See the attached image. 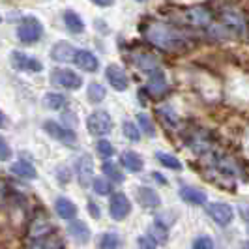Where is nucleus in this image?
Masks as SVG:
<instances>
[{
	"label": "nucleus",
	"instance_id": "nucleus-1",
	"mask_svg": "<svg viewBox=\"0 0 249 249\" xmlns=\"http://www.w3.org/2000/svg\"><path fill=\"white\" fill-rule=\"evenodd\" d=\"M144 36L150 43L158 45L160 49L165 51H176L184 45V37L182 34L175 30L171 25H165V23H158V21H152L148 25L142 28Z\"/></svg>",
	"mask_w": 249,
	"mask_h": 249
},
{
	"label": "nucleus",
	"instance_id": "nucleus-2",
	"mask_svg": "<svg viewBox=\"0 0 249 249\" xmlns=\"http://www.w3.org/2000/svg\"><path fill=\"white\" fill-rule=\"evenodd\" d=\"M43 36V26L36 17H25L19 26H17V37L23 43H36L39 37Z\"/></svg>",
	"mask_w": 249,
	"mask_h": 249
},
{
	"label": "nucleus",
	"instance_id": "nucleus-3",
	"mask_svg": "<svg viewBox=\"0 0 249 249\" xmlns=\"http://www.w3.org/2000/svg\"><path fill=\"white\" fill-rule=\"evenodd\" d=\"M87 127L90 135H96V137H103L107 133H111L112 129V120L109 116V112L105 111H96L88 116Z\"/></svg>",
	"mask_w": 249,
	"mask_h": 249
},
{
	"label": "nucleus",
	"instance_id": "nucleus-4",
	"mask_svg": "<svg viewBox=\"0 0 249 249\" xmlns=\"http://www.w3.org/2000/svg\"><path fill=\"white\" fill-rule=\"evenodd\" d=\"M51 83L54 87L77 90V88H81V85H83V79L77 73H73V71H70V70H54L51 73Z\"/></svg>",
	"mask_w": 249,
	"mask_h": 249
},
{
	"label": "nucleus",
	"instance_id": "nucleus-5",
	"mask_svg": "<svg viewBox=\"0 0 249 249\" xmlns=\"http://www.w3.org/2000/svg\"><path fill=\"white\" fill-rule=\"evenodd\" d=\"M10 60H12V66L15 70H19V71H32V73H39L41 70H43V66L39 60L36 58H32V56H28L25 53H21V51H13L12 56H10Z\"/></svg>",
	"mask_w": 249,
	"mask_h": 249
},
{
	"label": "nucleus",
	"instance_id": "nucleus-6",
	"mask_svg": "<svg viewBox=\"0 0 249 249\" xmlns=\"http://www.w3.org/2000/svg\"><path fill=\"white\" fill-rule=\"evenodd\" d=\"M43 129H45L53 139L60 141L62 144H68V146H73L75 141H77L73 131H71V129H68V127H64V125H60L58 122L47 120V122L43 124Z\"/></svg>",
	"mask_w": 249,
	"mask_h": 249
},
{
	"label": "nucleus",
	"instance_id": "nucleus-7",
	"mask_svg": "<svg viewBox=\"0 0 249 249\" xmlns=\"http://www.w3.org/2000/svg\"><path fill=\"white\" fill-rule=\"evenodd\" d=\"M109 212H111L112 219L122 221L131 212V202L124 193H114L111 197V202H109Z\"/></svg>",
	"mask_w": 249,
	"mask_h": 249
},
{
	"label": "nucleus",
	"instance_id": "nucleus-8",
	"mask_svg": "<svg viewBox=\"0 0 249 249\" xmlns=\"http://www.w3.org/2000/svg\"><path fill=\"white\" fill-rule=\"evenodd\" d=\"M208 215H210L217 225L227 227V225H231V221H232L234 212H232V208H231L229 204H225V202H212V204H208Z\"/></svg>",
	"mask_w": 249,
	"mask_h": 249
},
{
	"label": "nucleus",
	"instance_id": "nucleus-9",
	"mask_svg": "<svg viewBox=\"0 0 249 249\" xmlns=\"http://www.w3.org/2000/svg\"><path fill=\"white\" fill-rule=\"evenodd\" d=\"M105 77H107L109 85H111L114 90H120V92H124L125 88H127V85H129V79H127L125 71L120 68V66H116V64L107 66V70H105Z\"/></svg>",
	"mask_w": 249,
	"mask_h": 249
},
{
	"label": "nucleus",
	"instance_id": "nucleus-10",
	"mask_svg": "<svg viewBox=\"0 0 249 249\" xmlns=\"http://www.w3.org/2000/svg\"><path fill=\"white\" fill-rule=\"evenodd\" d=\"M94 167H92V158L90 156H81L79 161H77V178H79V184L83 187H88L90 182H94Z\"/></svg>",
	"mask_w": 249,
	"mask_h": 249
},
{
	"label": "nucleus",
	"instance_id": "nucleus-11",
	"mask_svg": "<svg viewBox=\"0 0 249 249\" xmlns=\"http://www.w3.org/2000/svg\"><path fill=\"white\" fill-rule=\"evenodd\" d=\"M73 62H75V66H79L81 70L90 71V73L98 71V68H100V62H98L96 54H92L90 51H85V49H77Z\"/></svg>",
	"mask_w": 249,
	"mask_h": 249
},
{
	"label": "nucleus",
	"instance_id": "nucleus-12",
	"mask_svg": "<svg viewBox=\"0 0 249 249\" xmlns=\"http://www.w3.org/2000/svg\"><path fill=\"white\" fill-rule=\"evenodd\" d=\"M75 53H77V49H73L70 43L60 41V43H56V45L53 47L51 56H53V60H56V62H73Z\"/></svg>",
	"mask_w": 249,
	"mask_h": 249
},
{
	"label": "nucleus",
	"instance_id": "nucleus-13",
	"mask_svg": "<svg viewBox=\"0 0 249 249\" xmlns=\"http://www.w3.org/2000/svg\"><path fill=\"white\" fill-rule=\"evenodd\" d=\"M148 90L156 96H161L163 92L167 90V79L160 68H154L152 73L148 77Z\"/></svg>",
	"mask_w": 249,
	"mask_h": 249
},
{
	"label": "nucleus",
	"instance_id": "nucleus-14",
	"mask_svg": "<svg viewBox=\"0 0 249 249\" xmlns=\"http://www.w3.org/2000/svg\"><path fill=\"white\" fill-rule=\"evenodd\" d=\"M137 200L142 208H158V206L161 204L160 195H158L154 189H150V187H139Z\"/></svg>",
	"mask_w": 249,
	"mask_h": 249
},
{
	"label": "nucleus",
	"instance_id": "nucleus-15",
	"mask_svg": "<svg viewBox=\"0 0 249 249\" xmlns=\"http://www.w3.org/2000/svg\"><path fill=\"white\" fill-rule=\"evenodd\" d=\"M187 19H189V23H191V25L206 26V25H210L212 15H210V12H208L206 8L197 6V8H189V10H187Z\"/></svg>",
	"mask_w": 249,
	"mask_h": 249
},
{
	"label": "nucleus",
	"instance_id": "nucleus-16",
	"mask_svg": "<svg viewBox=\"0 0 249 249\" xmlns=\"http://www.w3.org/2000/svg\"><path fill=\"white\" fill-rule=\"evenodd\" d=\"M180 197L186 200L187 204H195V206H200V204H206V193L204 191H200L197 187H182L180 189Z\"/></svg>",
	"mask_w": 249,
	"mask_h": 249
},
{
	"label": "nucleus",
	"instance_id": "nucleus-17",
	"mask_svg": "<svg viewBox=\"0 0 249 249\" xmlns=\"http://www.w3.org/2000/svg\"><path fill=\"white\" fill-rule=\"evenodd\" d=\"M51 229V223H49V217H47V213H39L36 215L34 219H32V225H30V236L34 238H41V236H47Z\"/></svg>",
	"mask_w": 249,
	"mask_h": 249
},
{
	"label": "nucleus",
	"instance_id": "nucleus-18",
	"mask_svg": "<svg viewBox=\"0 0 249 249\" xmlns=\"http://www.w3.org/2000/svg\"><path fill=\"white\" fill-rule=\"evenodd\" d=\"M54 208H56V213H58L62 219H66V221H73V217L77 215V206H75L70 199H66V197L56 199Z\"/></svg>",
	"mask_w": 249,
	"mask_h": 249
},
{
	"label": "nucleus",
	"instance_id": "nucleus-19",
	"mask_svg": "<svg viewBox=\"0 0 249 249\" xmlns=\"http://www.w3.org/2000/svg\"><path fill=\"white\" fill-rule=\"evenodd\" d=\"M223 25L231 30H234L236 34H244V30H246V21L238 12H225Z\"/></svg>",
	"mask_w": 249,
	"mask_h": 249
},
{
	"label": "nucleus",
	"instance_id": "nucleus-20",
	"mask_svg": "<svg viewBox=\"0 0 249 249\" xmlns=\"http://www.w3.org/2000/svg\"><path fill=\"white\" fill-rule=\"evenodd\" d=\"M68 232L71 234L75 242H79V244H87L88 240H90V231H88V227L83 221H71L70 227H68Z\"/></svg>",
	"mask_w": 249,
	"mask_h": 249
},
{
	"label": "nucleus",
	"instance_id": "nucleus-21",
	"mask_svg": "<svg viewBox=\"0 0 249 249\" xmlns=\"http://www.w3.org/2000/svg\"><path fill=\"white\" fill-rule=\"evenodd\" d=\"M28 249H62V240L54 234H47V236L36 238Z\"/></svg>",
	"mask_w": 249,
	"mask_h": 249
},
{
	"label": "nucleus",
	"instance_id": "nucleus-22",
	"mask_svg": "<svg viewBox=\"0 0 249 249\" xmlns=\"http://www.w3.org/2000/svg\"><path fill=\"white\" fill-rule=\"evenodd\" d=\"M12 171L15 176H21V178H26V180H36L37 173L34 169V165H30L28 161H17L12 165Z\"/></svg>",
	"mask_w": 249,
	"mask_h": 249
},
{
	"label": "nucleus",
	"instance_id": "nucleus-23",
	"mask_svg": "<svg viewBox=\"0 0 249 249\" xmlns=\"http://www.w3.org/2000/svg\"><path fill=\"white\" fill-rule=\"evenodd\" d=\"M122 165H124L127 171H131V173H139L142 167H144V161H142V158L139 156V154H135V152H124L122 154Z\"/></svg>",
	"mask_w": 249,
	"mask_h": 249
},
{
	"label": "nucleus",
	"instance_id": "nucleus-24",
	"mask_svg": "<svg viewBox=\"0 0 249 249\" xmlns=\"http://www.w3.org/2000/svg\"><path fill=\"white\" fill-rule=\"evenodd\" d=\"M64 23H66V26H68V30L73 32V34H81V32L85 30L83 19H81L75 12H71V10H68V12L64 13Z\"/></svg>",
	"mask_w": 249,
	"mask_h": 249
},
{
	"label": "nucleus",
	"instance_id": "nucleus-25",
	"mask_svg": "<svg viewBox=\"0 0 249 249\" xmlns=\"http://www.w3.org/2000/svg\"><path fill=\"white\" fill-rule=\"evenodd\" d=\"M43 103L49 109H53V111H60V109H64L68 105V98L62 96V94H58V92H49V94H45Z\"/></svg>",
	"mask_w": 249,
	"mask_h": 249
},
{
	"label": "nucleus",
	"instance_id": "nucleus-26",
	"mask_svg": "<svg viewBox=\"0 0 249 249\" xmlns=\"http://www.w3.org/2000/svg\"><path fill=\"white\" fill-rule=\"evenodd\" d=\"M105 96H107V92H105L103 85H100V83H90L88 85V101L90 103H101L105 100Z\"/></svg>",
	"mask_w": 249,
	"mask_h": 249
},
{
	"label": "nucleus",
	"instance_id": "nucleus-27",
	"mask_svg": "<svg viewBox=\"0 0 249 249\" xmlns=\"http://www.w3.org/2000/svg\"><path fill=\"white\" fill-rule=\"evenodd\" d=\"M101 171H103L105 175L109 176L112 182H118V184H122V182H124V175L120 173V169H118L114 163L105 161L103 165H101Z\"/></svg>",
	"mask_w": 249,
	"mask_h": 249
},
{
	"label": "nucleus",
	"instance_id": "nucleus-28",
	"mask_svg": "<svg viewBox=\"0 0 249 249\" xmlns=\"http://www.w3.org/2000/svg\"><path fill=\"white\" fill-rule=\"evenodd\" d=\"M156 158H158V160H160V163H161L163 167H167V169H175V171L182 169V163H180V160H176L175 156H171V154L158 152V154H156Z\"/></svg>",
	"mask_w": 249,
	"mask_h": 249
},
{
	"label": "nucleus",
	"instance_id": "nucleus-29",
	"mask_svg": "<svg viewBox=\"0 0 249 249\" xmlns=\"http://www.w3.org/2000/svg\"><path fill=\"white\" fill-rule=\"evenodd\" d=\"M120 238L116 232H105L100 240V249H118Z\"/></svg>",
	"mask_w": 249,
	"mask_h": 249
},
{
	"label": "nucleus",
	"instance_id": "nucleus-30",
	"mask_svg": "<svg viewBox=\"0 0 249 249\" xmlns=\"http://www.w3.org/2000/svg\"><path fill=\"white\" fill-rule=\"evenodd\" d=\"M150 236L154 238V240H158V242H165L167 240V227L158 219L154 227L150 229Z\"/></svg>",
	"mask_w": 249,
	"mask_h": 249
},
{
	"label": "nucleus",
	"instance_id": "nucleus-31",
	"mask_svg": "<svg viewBox=\"0 0 249 249\" xmlns=\"http://www.w3.org/2000/svg\"><path fill=\"white\" fill-rule=\"evenodd\" d=\"M139 120V125H141V129L146 133V135H150V137H154L156 135V129H154V124H152V120H150L148 114H144V112H141L137 116Z\"/></svg>",
	"mask_w": 249,
	"mask_h": 249
},
{
	"label": "nucleus",
	"instance_id": "nucleus-32",
	"mask_svg": "<svg viewBox=\"0 0 249 249\" xmlns=\"http://www.w3.org/2000/svg\"><path fill=\"white\" fill-rule=\"evenodd\" d=\"M96 150H98V154H100L103 160H109L112 154H114V148H112V144L109 142V141H105V139L98 141V144H96Z\"/></svg>",
	"mask_w": 249,
	"mask_h": 249
},
{
	"label": "nucleus",
	"instance_id": "nucleus-33",
	"mask_svg": "<svg viewBox=\"0 0 249 249\" xmlns=\"http://www.w3.org/2000/svg\"><path fill=\"white\" fill-rule=\"evenodd\" d=\"M124 135L129 141H133V142H137L139 139H141V131H139V127L133 122H124Z\"/></svg>",
	"mask_w": 249,
	"mask_h": 249
},
{
	"label": "nucleus",
	"instance_id": "nucleus-34",
	"mask_svg": "<svg viewBox=\"0 0 249 249\" xmlns=\"http://www.w3.org/2000/svg\"><path fill=\"white\" fill-rule=\"evenodd\" d=\"M158 112L161 114V120H163V122H167L169 125H173V127H175V125L178 124V118H176L175 111H173L171 107H161V109H160Z\"/></svg>",
	"mask_w": 249,
	"mask_h": 249
},
{
	"label": "nucleus",
	"instance_id": "nucleus-35",
	"mask_svg": "<svg viewBox=\"0 0 249 249\" xmlns=\"http://www.w3.org/2000/svg\"><path fill=\"white\" fill-rule=\"evenodd\" d=\"M92 187H94V191H96L98 195H107V193H111V186L105 182V178H94Z\"/></svg>",
	"mask_w": 249,
	"mask_h": 249
},
{
	"label": "nucleus",
	"instance_id": "nucleus-36",
	"mask_svg": "<svg viewBox=\"0 0 249 249\" xmlns=\"http://www.w3.org/2000/svg\"><path fill=\"white\" fill-rule=\"evenodd\" d=\"M193 249H213V240L210 236H199L193 242Z\"/></svg>",
	"mask_w": 249,
	"mask_h": 249
},
{
	"label": "nucleus",
	"instance_id": "nucleus-37",
	"mask_svg": "<svg viewBox=\"0 0 249 249\" xmlns=\"http://www.w3.org/2000/svg\"><path fill=\"white\" fill-rule=\"evenodd\" d=\"M139 248L141 249H156V240L152 236H141L139 238Z\"/></svg>",
	"mask_w": 249,
	"mask_h": 249
},
{
	"label": "nucleus",
	"instance_id": "nucleus-38",
	"mask_svg": "<svg viewBox=\"0 0 249 249\" xmlns=\"http://www.w3.org/2000/svg\"><path fill=\"white\" fill-rule=\"evenodd\" d=\"M0 160L2 161H8L10 160V146H8V142L4 141V139H0Z\"/></svg>",
	"mask_w": 249,
	"mask_h": 249
},
{
	"label": "nucleus",
	"instance_id": "nucleus-39",
	"mask_svg": "<svg viewBox=\"0 0 249 249\" xmlns=\"http://www.w3.org/2000/svg\"><path fill=\"white\" fill-rule=\"evenodd\" d=\"M88 213L94 217V219H100V208H98V204L94 202V200H88Z\"/></svg>",
	"mask_w": 249,
	"mask_h": 249
},
{
	"label": "nucleus",
	"instance_id": "nucleus-40",
	"mask_svg": "<svg viewBox=\"0 0 249 249\" xmlns=\"http://www.w3.org/2000/svg\"><path fill=\"white\" fill-rule=\"evenodd\" d=\"M94 4H98L101 8H105V6H112L114 4V0H92Z\"/></svg>",
	"mask_w": 249,
	"mask_h": 249
},
{
	"label": "nucleus",
	"instance_id": "nucleus-41",
	"mask_svg": "<svg viewBox=\"0 0 249 249\" xmlns=\"http://www.w3.org/2000/svg\"><path fill=\"white\" fill-rule=\"evenodd\" d=\"M248 232H249V225H248Z\"/></svg>",
	"mask_w": 249,
	"mask_h": 249
},
{
	"label": "nucleus",
	"instance_id": "nucleus-42",
	"mask_svg": "<svg viewBox=\"0 0 249 249\" xmlns=\"http://www.w3.org/2000/svg\"><path fill=\"white\" fill-rule=\"evenodd\" d=\"M139 2H142V0H139Z\"/></svg>",
	"mask_w": 249,
	"mask_h": 249
}]
</instances>
